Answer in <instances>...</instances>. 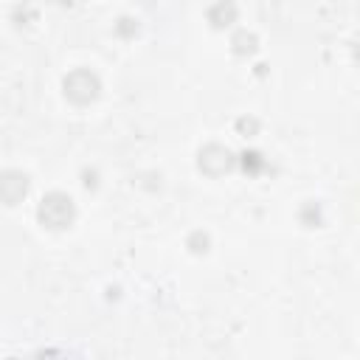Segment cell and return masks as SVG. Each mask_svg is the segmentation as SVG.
I'll return each instance as SVG.
<instances>
[{"label":"cell","instance_id":"6da1fadb","mask_svg":"<svg viewBox=\"0 0 360 360\" xmlns=\"http://www.w3.org/2000/svg\"><path fill=\"white\" fill-rule=\"evenodd\" d=\"M37 217H39V222H42L45 228H51V231H65V228L76 219V205H73V200H70L68 194L51 191V194L42 197V202H39V208H37Z\"/></svg>","mask_w":360,"mask_h":360},{"label":"cell","instance_id":"7a4b0ae2","mask_svg":"<svg viewBox=\"0 0 360 360\" xmlns=\"http://www.w3.org/2000/svg\"><path fill=\"white\" fill-rule=\"evenodd\" d=\"M65 96L73 101V104H90L98 98V90H101V82L96 73H90L87 68H79L73 73L65 76Z\"/></svg>","mask_w":360,"mask_h":360},{"label":"cell","instance_id":"3957f363","mask_svg":"<svg viewBox=\"0 0 360 360\" xmlns=\"http://www.w3.org/2000/svg\"><path fill=\"white\" fill-rule=\"evenodd\" d=\"M197 163H200V169H202L208 177H219V174H225V172L233 169L236 158H233L231 149H225V146H219V143H208V146L200 149V160H197Z\"/></svg>","mask_w":360,"mask_h":360},{"label":"cell","instance_id":"277c9868","mask_svg":"<svg viewBox=\"0 0 360 360\" xmlns=\"http://www.w3.org/2000/svg\"><path fill=\"white\" fill-rule=\"evenodd\" d=\"M28 191V177L22 172H6L3 174V202L17 205Z\"/></svg>","mask_w":360,"mask_h":360},{"label":"cell","instance_id":"5b68a950","mask_svg":"<svg viewBox=\"0 0 360 360\" xmlns=\"http://www.w3.org/2000/svg\"><path fill=\"white\" fill-rule=\"evenodd\" d=\"M236 14H239V8L233 0H217L208 11V20L214 22V28H225V25L236 22Z\"/></svg>","mask_w":360,"mask_h":360},{"label":"cell","instance_id":"8992f818","mask_svg":"<svg viewBox=\"0 0 360 360\" xmlns=\"http://www.w3.org/2000/svg\"><path fill=\"white\" fill-rule=\"evenodd\" d=\"M233 45H236V53H253V51H256V37L242 31V34H236Z\"/></svg>","mask_w":360,"mask_h":360},{"label":"cell","instance_id":"52a82bcc","mask_svg":"<svg viewBox=\"0 0 360 360\" xmlns=\"http://www.w3.org/2000/svg\"><path fill=\"white\" fill-rule=\"evenodd\" d=\"M188 245H191L194 253H205V250H208V236H205V233H194Z\"/></svg>","mask_w":360,"mask_h":360},{"label":"cell","instance_id":"ba28073f","mask_svg":"<svg viewBox=\"0 0 360 360\" xmlns=\"http://www.w3.org/2000/svg\"><path fill=\"white\" fill-rule=\"evenodd\" d=\"M239 129H242V132H253V129H256V121H253V118H250V121L242 118V121H239Z\"/></svg>","mask_w":360,"mask_h":360},{"label":"cell","instance_id":"9c48e42d","mask_svg":"<svg viewBox=\"0 0 360 360\" xmlns=\"http://www.w3.org/2000/svg\"><path fill=\"white\" fill-rule=\"evenodd\" d=\"M354 56H357V59H360V42H357V48H354Z\"/></svg>","mask_w":360,"mask_h":360}]
</instances>
